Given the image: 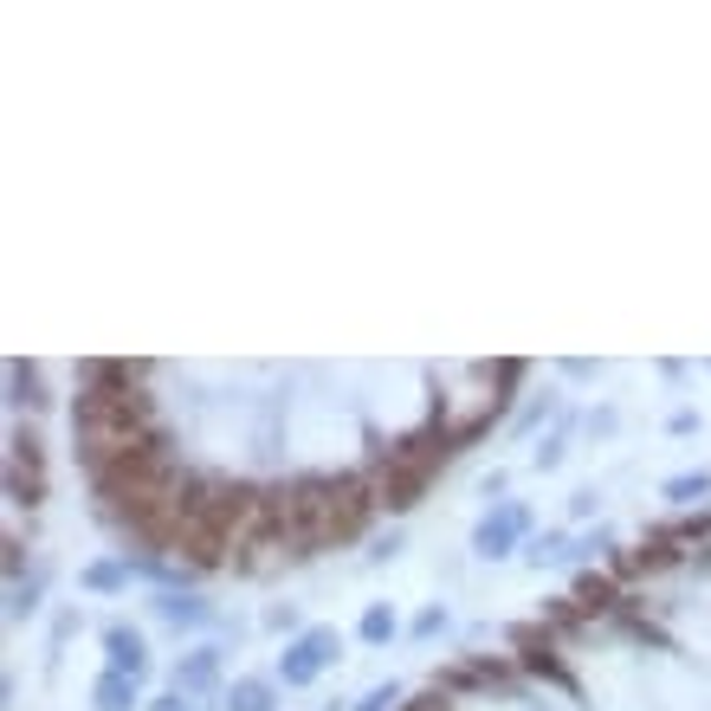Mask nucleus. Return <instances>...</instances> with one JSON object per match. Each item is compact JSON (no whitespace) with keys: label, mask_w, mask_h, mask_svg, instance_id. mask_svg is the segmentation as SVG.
Segmentation results:
<instances>
[{"label":"nucleus","mask_w":711,"mask_h":711,"mask_svg":"<svg viewBox=\"0 0 711 711\" xmlns=\"http://www.w3.org/2000/svg\"><path fill=\"white\" fill-rule=\"evenodd\" d=\"M530 537H537L530 505H525V498H498V505H486V518L473 525V557H479V562H505V557H518Z\"/></svg>","instance_id":"nucleus-1"},{"label":"nucleus","mask_w":711,"mask_h":711,"mask_svg":"<svg viewBox=\"0 0 711 711\" xmlns=\"http://www.w3.org/2000/svg\"><path fill=\"white\" fill-rule=\"evenodd\" d=\"M434 473H440V459H402V453H388V459L375 466V505L395 511V518H408L414 505L427 498Z\"/></svg>","instance_id":"nucleus-2"},{"label":"nucleus","mask_w":711,"mask_h":711,"mask_svg":"<svg viewBox=\"0 0 711 711\" xmlns=\"http://www.w3.org/2000/svg\"><path fill=\"white\" fill-rule=\"evenodd\" d=\"M304 557H317L304 537H292V530H278V525H260L233 550V569H240V576H278V569H292V562H304Z\"/></svg>","instance_id":"nucleus-3"},{"label":"nucleus","mask_w":711,"mask_h":711,"mask_svg":"<svg viewBox=\"0 0 711 711\" xmlns=\"http://www.w3.org/2000/svg\"><path fill=\"white\" fill-rule=\"evenodd\" d=\"M337 653H343L337 628H304L298 640H285V653H278V679H285V685H311L324 667H337Z\"/></svg>","instance_id":"nucleus-4"},{"label":"nucleus","mask_w":711,"mask_h":711,"mask_svg":"<svg viewBox=\"0 0 711 711\" xmlns=\"http://www.w3.org/2000/svg\"><path fill=\"white\" fill-rule=\"evenodd\" d=\"M7 498L27 505V511L45 505V473H39V434L33 427H13V440H7Z\"/></svg>","instance_id":"nucleus-5"},{"label":"nucleus","mask_w":711,"mask_h":711,"mask_svg":"<svg viewBox=\"0 0 711 711\" xmlns=\"http://www.w3.org/2000/svg\"><path fill=\"white\" fill-rule=\"evenodd\" d=\"M104 667L143 685V673H150V640L136 634V628H123V621H111V628H104Z\"/></svg>","instance_id":"nucleus-6"},{"label":"nucleus","mask_w":711,"mask_h":711,"mask_svg":"<svg viewBox=\"0 0 711 711\" xmlns=\"http://www.w3.org/2000/svg\"><path fill=\"white\" fill-rule=\"evenodd\" d=\"M150 608H155V621H162V628H175V634H187V628H207V621H214V601L194 596V589H162Z\"/></svg>","instance_id":"nucleus-7"},{"label":"nucleus","mask_w":711,"mask_h":711,"mask_svg":"<svg viewBox=\"0 0 711 711\" xmlns=\"http://www.w3.org/2000/svg\"><path fill=\"white\" fill-rule=\"evenodd\" d=\"M221 679V647H187L182 660H175V673H169V692H207Z\"/></svg>","instance_id":"nucleus-8"},{"label":"nucleus","mask_w":711,"mask_h":711,"mask_svg":"<svg viewBox=\"0 0 711 711\" xmlns=\"http://www.w3.org/2000/svg\"><path fill=\"white\" fill-rule=\"evenodd\" d=\"M130 582H136L130 557H98V562H84V569H78V589H84V596H123Z\"/></svg>","instance_id":"nucleus-9"},{"label":"nucleus","mask_w":711,"mask_h":711,"mask_svg":"<svg viewBox=\"0 0 711 711\" xmlns=\"http://www.w3.org/2000/svg\"><path fill=\"white\" fill-rule=\"evenodd\" d=\"M569 601H576V608H582V614H608V608H621V582H614V576H596V569H582V576H576V589H569Z\"/></svg>","instance_id":"nucleus-10"},{"label":"nucleus","mask_w":711,"mask_h":711,"mask_svg":"<svg viewBox=\"0 0 711 711\" xmlns=\"http://www.w3.org/2000/svg\"><path fill=\"white\" fill-rule=\"evenodd\" d=\"M91 705L98 711H136V679H123V673H104L91 679Z\"/></svg>","instance_id":"nucleus-11"},{"label":"nucleus","mask_w":711,"mask_h":711,"mask_svg":"<svg viewBox=\"0 0 711 711\" xmlns=\"http://www.w3.org/2000/svg\"><path fill=\"white\" fill-rule=\"evenodd\" d=\"M660 498H667V505H679V511H685V505H705V498H711V466H692V473H673V479L660 486Z\"/></svg>","instance_id":"nucleus-12"},{"label":"nucleus","mask_w":711,"mask_h":711,"mask_svg":"<svg viewBox=\"0 0 711 711\" xmlns=\"http://www.w3.org/2000/svg\"><path fill=\"white\" fill-rule=\"evenodd\" d=\"M569 557H576V537H569V530H537L525 544L530 569H550V562H569Z\"/></svg>","instance_id":"nucleus-13"},{"label":"nucleus","mask_w":711,"mask_h":711,"mask_svg":"<svg viewBox=\"0 0 711 711\" xmlns=\"http://www.w3.org/2000/svg\"><path fill=\"white\" fill-rule=\"evenodd\" d=\"M7 402H13V408H45V395H39V369H33V363H20V356L7 363Z\"/></svg>","instance_id":"nucleus-14"},{"label":"nucleus","mask_w":711,"mask_h":711,"mask_svg":"<svg viewBox=\"0 0 711 711\" xmlns=\"http://www.w3.org/2000/svg\"><path fill=\"white\" fill-rule=\"evenodd\" d=\"M272 705H278L272 679H233V692H226V711H272Z\"/></svg>","instance_id":"nucleus-15"},{"label":"nucleus","mask_w":711,"mask_h":711,"mask_svg":"<svg viewBox=\"0 0 711 711\" xmlns=\"http://www.w3.org/2000/svg\"><path fill=\"white\" fill-rule=\"evenodd\" d=\"M39 596H45V569H33L27 582H7V621H27V614H39Z\"/></svg>","instance_id":"nucleus-16"},{"label":"nucleus","mask_w":711,"mask_h":711,"mask_svg":"<svg viewBox=\"0 0 711 711\" xmlns=\"http://www.w3.org/2000/svg\"><path fill=\"white\" fill-rule=\"evenodd\" d=\"M356 634L369 640V647H382V640L402 634V621H395V608H388V601H369V608H363V621H356Z\"/></svg>","instance_id":"nucleus-17"},{"label":"nucleus","mask_w":711,"mask_h":711,"mask_svg":"<svg viewBox=\"0 0 711 711\" xmlns=\"http://www.w3.org/2000/svg\"><path fill=\"white\" fill-rule=\"evenodd\" d=\"M557 414H562L557 395H537V402H525V408L511 414V434H518V440H530V434H537L544 420H557Z\"/></svg>","instance_id":"nucleus-18"},{"label":"nucleus","mask_w":711,"mask_h":711,"mask_svg":"<svg viewBox=\"0 0 711 711\" xmlns=\"http://www.w3.org/2000/svg\"><path fill=\"white\" fill-rule=\"evenodd\" d=\"M562 459H569V420H557V434H544V447L530 453V466H537V473H557Z\"/></svg>","instance_id":"nucleus-19"},{"label":"nucleus","mask_w":711,"mask_h":711,"mask_svg":"<svg viewBox=\"0 0 711 711\" xmlns=\"http://www.w3.org/2000/svg\"><path fill=\"white\" fill-rule=\"evenodd\" d=\"M414 640H434V634H447V608H440V601H427V608H420V614H414V628H408Z\"/></svg>","instance_id":"nucleus-20"},{"label":"nucleus","mask_w":711,"mask_h":711,"mask_svg":"<svg viewBox=\"0 0 711 711\" xmlns=\"http://www.w3.org/2000/svg\"><path fill=\"white\" fill-rule=\"evenodd\" d=\"M356 711H402V685H369L356 699Z\"/></svg>","instance_id":"nucleus-21"},{"label":"nucleus","mask_w":711,"mask_h":711,"mask_svg":"<svg viewBox=\"0 0 711 711\" xmlns=\"http://www.w3.org/2000/svg\"><path fill=\"white\" fill-rule=\"evenodd\" d=\"M402 544H408V530H388V537H375V544H369V569L395 562V557H402Z\"/></svg>","instance_id":"nucleus-22"},{"label":"nucleus","mask_w":711,"mask_h":711,"mask_svg":"<svg viewBox=\"0 0 711 711\" xmlns=\"http://www.w3.org/2000/svg\"><path fill=\"white\" fill-rule=\"evenodd\" d=\"M265 628H272V634H292V640L304 634V628H298V608H292V601H278V608H265Z\"/></svg>","instance_id":"nucleus-23"},{"label":"nucleus","mask_w":711,"mask_h":711,"mask_svg":"<svg viewBox=\"0 0 711 711\" xmlns=\"http://www.w3.org/2000/svg\"><path fill=\"white\" fill-rule=\"evenodd\" d=\"M596 511H601V491H596V486L569 491V518H576V525H582V518H596Z\"/></svg>","instance_id":"nucleus-24"},{"label":"nucleus","mask_w":711,"mask_h":711,"mask_svg":"<svg viewBox=\"0 0 711 711\" xmlns=\"http://www.w3.org/2000/svg\"><path fill=\"white\" fill-rule=\"evenodd\" d=\"M608 544H614L608 530H589V537H576V557H569V562H589L596 550H608Z\"/></svg>","instance_id":"nucleus-25"},{"label":"nucleus","mask_w":711,"mask_h":711,"mask_svg":"<svg viewBox=\"0 0 711 711\" xmlns=\"http://www.w3.org/2000/svg\"><path fill=\"white\" fill-rule=\"evenodd\" d=\"M505 486H511V473H505V466H491L486 479H479V491H486V505H498V498H505Z\"/></svg>","instance_id":"nucleus-26"},{"label":"nucleus","mask_w":711,"mask_h":711,"mask_svg":"<svg viewBox=\"0 0 711 711\" xmlns=\"http://www.w3.org/2000/svg\"><path fill=\"white\" fill-rule=\"evenodd\" d=\"M72 634H78V608H65V614L52 621V653H59V647H65Z\"/></svg>","instance_id":"nucleus-27"},{"label":"nucleus","mask_w":711,"mask_h":711,"mask_svg":"<svg viewBox=\"0 0 711 711\" xmlns=\"http://www.w3.org/2000/svg\"><path fill=\"white\" fill-rule=\"evenodd\" d=\"M614 427H621V414H614V408H596V414H589V434H596V440H608Z\"/></svg>","instance_id":"nucleus-28"},{"label":"nucleus","mask_w":711,"mask_h":711,"mask_svg":"<svg viewBox=\"0 0 711 711\" xmlns=\"http://www.w3.org/2000/svg\"><path fill=\"white\" fill-rule=\"evenodd\" d=\"M667 434H699V408H673L667 414Z\"/></svg>","instance_id":"nucleus-29"},{"label":"nucleus","mask_w":711,"mask_h":711,"mask_svg":"<svg viewBox=\"0 0 711 711\" xmlns=\"http://www.w3.org/2000/svg\"><path fill=\"white\" fill-rule=\"evenodd\" d=\"M402 711H453V699L434 685V692H420V699H414V705H402Z\"/></svg>","instance_id":"nucleus-30"},{"label":"nucleus","mask_w":711,"mask_h":711,"mask_svg":"<svg viewBox=\"0 0 711 711\" xmlns=\"http://www.w3.org/2000/svg\"><path fill=\"white\" fill-rule=\"evenodd\" d=\"M150 711H201V705H194V699H187V692H169V699H155Z\"/></svg>","instance_id":"nucleus-31"}]
</instances>
